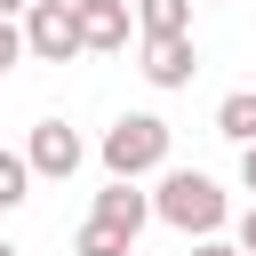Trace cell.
I'll return each mask as SVG.
<instances>
[{
  "mask_svg": "<svg viewBox=\"0 0 256 256\" xmlns=\"http://www.w3.org/2000/svg\"><path fill=\"white\" fill-rule=\"evenodd\" d=\"M152 216L160 224H176V232H192V240H208V232H224V184L216 176H200V168H168L160 176V192H152Z\"/></svg>",
  "mask_w": 256,
  "mask_h": 256,
  "instance_id": "obj_1",
  "label": "cell"
},
{
  "mask_svg": "<svg viewBox=\"0 0 256 256\" xmlns=\"http://www.w3.org/2000/svg\"><path fill=\"white\" fill-rule=\"evenodd\" d=\"M104 168H112V176H152V168H168V120H160V112H120V120L104 128Z\"/></svg>",
  "mask_w": 256,
  "mask_h": 256,
  "instance_id": "obj_2",
  "label": "cell"
},
{
  "mask_svg": "<svg viewBox=\"0 0 256 256\" xmlns=\"http://www.w3.org/2000/svg\"><path fill=\"white\" fill-rule=\"evenodd\" d=\"M24 56H40V64H72V56H88V48H80V16H72V0H32V8H24Z\"/></svg>",
  "mask_w": 256,
  "mask_h": 256,
  "instance_id": "obj_3",
  "label": "cell"
},
{
  "mask_svg": "<svg viewBox=\"0 0 256 256\" xmlns=\"http://www.w3.org/2000/svg\"><path fill=\"white\" fill-rule=\"evenodd\" d=\"M24 160H32V176H56V184H64V176L88 160V144H80L64 120H40V128H32V144H24Z\"/></svg>",
  "mask_w": 256,
  "mask_h": 256,
  "instance_id": "obj_4",
  "label": "cell"
},
{
  "mask_svg": "<svg viewBox=\"0 0 256 256\" xmlns=\"http://www.w3.org/2000/svg\"><path fill=\"white\" fill-rule=\"evenodd\" d=\"M72 16H80V48H96V56L128 48V24H136L128 0H72Z\"/></svg>",
  "mask_w": 256,
  "mask_h": 256,
  "instance_id": "obj_5",
  "label": "cell"
},
{
  "mask_svg": "<svg viewBox=\"0 0 256 256\" xmlns=\"http://www.w3.org/2000/svg\"><path fill=\"white\" fill-rule=\"evenodd\" d=\"M192 72H200L192 32H160V40H144V80H152V88H192Z\"/></svg>",
  "mask_w": 256,
  "mask_h": 256,
  "instance_id": "obj_6",
  "label": "cell"
},
{
  "mask_svg": "<svg viewBox=\"0 0 256 256\" xmlns=\"http://www.w3.org/2000/svg\"><path fill=\"white\" fill-rule=\"evenodd\" d=\"M96 216H104V224H120V232H128V240H136V232H144V224H152V200H144V192H136V176H112V184H104V192H96Z\"/></svg>",
  "mask_w": 256,
  "mask_h": 256,
  "instance_id": "obj_7",
  "label": "cell"
},
{
  "mask_svg": "<svg viewBox=\"0 0 256 256\" xmlns=\"http://www.w3.org/2000/svg\"><path fill=\"white\" fill-rule=\"evenodd\" d=\"M136 8V32L160 40V32H192V0H128Z\"/></svg>",
  "mask_w": 256,
  "mask_h": 256,
  "instance_id": "obj_8",
  "label": "cell"
},
{
  "mask_svg": "<svg viewBox=\"0 0 256 256\" xmlns=\"http://www.w3.org/2000/svg\"><path fill=\"white\" fill-rule=\"evenodd\" d=\"M216 136H232V144H256V88H232V96L216 104Z\"/></svg>",
  "mask_w": 256,
  "mask_h": 256,
  "instance_id": "obj_9",
  "label": "cell"
},
{
  "mask_svg": "<svg viewBox=\"0 0 256 256\" xmlns=\"http://www.w3.org/2000/svg\"><path fill=\"white\" fill-rule=\"evenodd\" d=\"M128 248H136V240H128L120 224H104V216H88L80 240H72V256H128Z\"/></svg>",
  "mask_w": 256,
  "mask_h": 256,
  "instance_id": "obj_10",
  "label": "cell"
},
{
  "mask_svg": "<svg viewBox=\"0 0 256 256\" xmlns=\"http://www.w3.org/2000/svg\"><path fill=\"white\" fill-rule=\"evenodd\" d=\"M24 200H32V160L24 152H0V216L24 208Z\"/></svg>",
  "mask_w": 256,
  "mask_h": 256,
  "instance_id": "obj_11",
  "label": "cell"
},
{
  "mask_svg": "<svg viewBox=\"0 0 256 256\" xmlns=\"http://www.w3.org/2000/svg\"><path fill=\"white\" fill-rule=\"evenodd\" d=\"M16 56H24V24H16V16H0V72H8Z\"/></svg>",
  "mask_w": 256,
  "mask_h": 256,
  "instance_id": "obj_12",
  "label": "cell"
},
{
  "mask_svg": "<svg viewBox=\"0 0 256 256\" xmlns=\"http://www.w3.org/2000/svg\"><path fill=\"white\" fill-rule=\"evenodd\" d=\"M192 256H248V248H240V240H216V232H208V240H200Z\"/></svg>",
  "mask_w": 256,
  "mask_h": 256,
  "instance_id": "obj_13",
  "label": "cell"
},
{
  "mask_svg": "<svg viewBox=\"0 0 256 256\" xmlns=\"http://www.w3.org/2000/svg\"><path fill=\"white\" fill-rule=\"evenodd\" d=\"M240 184L256 192V144H240Z\"/></svg>",
  "mask_w": 256,
  "mask_h": 256,
  "instance_id": "obj_14",
  "label": "cell"
},
{
  "mask_svg": "<svg viewBox=\"0 0 256 256\" xmlns=\"http://www.w3.org/2000/svg\"><path fill=\"white\" fill-rule=\"evenodd\" d=\"M240 248H248V256H256V208H248V216H240Z\"/></svg>",
  "mask_w": 256,
  "mask_h": 256,
  "instance_id": "obj_15",
  "label": "cell"
},
{
  "mask_svg": "<svg viewBox=\"0 0 256 256\" xmlns=\"http://www.w3.org/2000/svg\"><path fill=\"white\" fill-rule=\"evenodd\" d=\"M16 8H32V0H0V16H16Z\"/></svg>",
  "mask_w": 256,
  "mask_h": 256,
  "instance_id": "obj_16",
  "label": "cell"
},
{
  "mask_svg": "<svg viewBox=\"0 0 256 256\" xmlns=\"http://www.w3.org/2000/svg\"><path fill=\"white\" fill-rule=\"evenodd\" d=\"M0 256H16V248H8V240H0Z\"/></svg>",
  "mask_w": 256,
  "mask_h": 256,
  "instance_id": "obj_17",
  "label": "cell"
},
{
  "mask_svg": "<svg viewBox=\"0 0 256 256\" xmlns=\"http://www.w3.org/2000/svg\"><path fill=\"white\" fill-rule=\"evenodd\" d=\"M128 256H136V248H128Z\"/></svg>",
  "mask_w": 256,
  "mask_h": 256,
  "instance_id": "obj_18",
  "label": "cell"
}]
</instances>
